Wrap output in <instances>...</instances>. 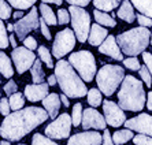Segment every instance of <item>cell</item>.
Listing matches in <instances>:
<instances>
[{
    "mask_svg": "<svg viewBox=\"0 0 152 145\" xmlns=\"http://www.w3.org/2000/svg\"><path fill=\"white\" fill-rule=\"evenodd\" d=\"M50 118L48 112L40 107H26L11 112L0 125V136L10 142H17L33 131Z\"/></svg>",
    "mask_w": 152,
    "mask_h": 145,
    "instance_id": "obj_1",
    "label": "cell"
},
{
    "mask_svg": "<svg viewBox=\"0 0 152 145\" xmlns=\"http://www.w3.org/2000/svg\"><path fill=\"white\" fill-rule=\"evenodd\" d=\"M55 75L60 90L71 99H80L88 95V89L84 84V79L80 77L75 68L69 63V60L59 59L55 64Z\"/></svg>",
    "mask_w": 152,
    "mask_h": 145,
    "instance_id": "obj_2",
    "label": "cell"
},
{
    "mask_svg": "<svg viewBox=\"0 0 152 145\" xmlns=\"http://www.w3.org/2000/svg\"><path fill=\"white\" fill-rule=\"evenodd\" d=\"M118 104L125 111H141L147 106L142 82L133 75H126L118 92Z\"/></svg>",
    "mask_w": 152,
    "mask_h": 145,
    "instance_id": "obj_3",
    "label": "cell"
},
{
    "mask_svg": "<svg viewBox=\"0 0 152 145\" xmlns=\"http://www.w3.org/2000/svg\"><path fill=\"white\" fill-rule=\"evenodd\" d=\"M117 43L121 47V50L127 56H137L138 53H142L147 47L151 43V33L147 28L130 29L127 32H124L117 36Z\"/></svg>",
    "mask_w": 152,
    "mask_h": 145,
    "instance_id": "obj_4",
    "label": "cell"
},
{
    "mask_svg": "<svg viewBox=\"0 0 152 145\" xmlns=\"http://www.w3.org/2000/svg\"><path fill=\"white\" fill-rule=\"evenodd\" d=\"M125 79V70L117 64H104L96 74V84L107 97L114 95L117 88Z\"/></svg>",
    "mask_w": 152,
    "mask_h": 145,
    "instance_id": "obj_5",
    "label": "cell"
},
{
    "mask_svg": "<svg viewBox=\"0 0 152 145\" xmlns=\"http://www.w3.org/2000/svg\"><path fill=\"white\" fill-rule=\"evenodd\" d=\"M69 63L75 68L80 77L84 79L85 82H91L93 81L97 67H96V60L95 56L92 55V52L89 51H77V52H73L69 56Z\"/></svg>",
    "mask_w": 152,
    "mask_h": 145,
    "instance_id": "obj_6",
    "label": "cell"
},
{
    "mask_svg": "<svg viewBox=\"0 0 152 145\" xmlns=\"http://www.w3.org/2000/svg\"><path fill=\"white\" fill-rule=\"evenodd\" d=\"M71 15V26L75 33V37L80 43L88 41L89 32H91V15L84 7H77V6H70L69 7Z\"/></svg>",
    "mask_w": 152,
    "mask_h": 145,
    "instance_id": "obj_7",
    "label": "cell"
},
{
    "mask_svg": "<svg viewBox=\"0 0 152 145\" xmlns=\"http://www.w3.org/2000/svg\"><path fill=\"white\" fill-rule=\"evenodd\" d=\"M75 33L74 30L66 28L62 32H58L52 44V55L56 59H62L75 47Z\"/></svg>",
    "mask_w": 152,
    "mask_h": 145,
    "instance_id": "obj_8",
    "label": "cell"
},
{
    "mask_svg": "<svg viewBox=\"0 0 152 145\" xmlns=\"http://www.w3.org/2000/svg\"><path fill=\"white\" fill-rule=\"evenodd\" d=\"M71 125H73V119L71 115L67 112H63L62 115L53 119L48 126L45 128L44 133L47 137L52 138V140H63V138L70 137V130Z\"/></svg>",
    "mask_w": 152,
    "mask_h": 145,
    "instance_id": "obj_9",
    "label": "cell"
},
{
    "mask_svg": "<svg viewBox=\"0 0 152 145\" xmlns=\"http://www.w3.org/2000/svg\"><path fill=\"white\" fill-rule=\"evenodd\" d=\"M39 10L36 7L30 8V12L28 15H25L23 18L18 19L17 23H14L15 26V36L18 37V40H23L28 37V34L33 30H36L37 28H40V18H39Z\"/></svg>",
    "mask_w": 152,
    "mask_h": 145,
    "instance_id": "obj_10",
    "label": "cell"
},
{
    "mask_svg": "<svg viewBox=\"0 0 152 145\" xmlns=\"http://www.w3.org/2000/svg\"><path fill=\"white\" fill-rule=\"evenodd\" d=\"M11 59L14 62V66L17 68L18 74H23L29 68H32L37 58L33 53V51H30L26 47H17L11 52Z\"/></svg>",
    "mask_w": 152,
    "mask_h": 145,
    "instance_id": "obj_11",
    "label": "cell"
},
{
    "mask_svg": "<svg viewBox=\"0 0 152 145\" xmlns=\"http://www.w3.org/2000/svg\"><path fill=\"white\" fill-rule=\"evenodd\" d=\"M103 112H104V118L107 120V125H110L113 128H119L126 122V115L119 107V104L111 101V100H106L103 101Z\"/></svg>",
    "mask_w": 152,
    "mask_h": 145,
    "instance_id": "obj_12",
    "label": "cell"
},
{
    "mask_svg": "<svg viewBox=\"0 0 152 145\" xmlns=\"http://www.w3.org/2000/svg\"><path fill=\"white\" fill-rule=\"evenodd\" d=\"M82 128L84 130L95 129V130H106L107 120L96 108H85L82 112Z\"/></svg>",
    "mask_w": 152,
    "mask_h": 145,
    "instance_id": "obj_13",
    "label": "cell"
},
{
    "mask_svg": "<svg viewBox=\"0 0 152 145\" xmlns=\"http://www.w3.org/2000/svg\"><path fill=\"white\" fill-rule=\"evenodd\" d=\"M125 128L137 131L140 134H147L152 137V117L149 114H140L138 117L127 119L125 122Z\"/></svg>",
    "mask_w": 152,
    "mask_h": 145,
    "instance_id": "obj_14",
    "label": "cell"
},
{
    "mask_svg": "<svg viewBox=\"0 0 152 145\" xmlns=\"http://www.w3.org/2000/svg\"><path fill=\"white\" fill-rule=\"evenodd\" d=\"M103 136L97 131H82L69 137L67 145H102Z\"/></svg>",
    "mask_w": 152,
    "mask_h": 145,
    "instance_id": "obj_15",
    "label": "cell"
},
{
    "mask_svg": "<svg viewBox=\"0 0 152 145\" xmlns=\"http://www.w3.org/2000/svg\"><path fill=\"white\" fill-rule=\"evenodd\" d=\"M99 52L104 53V55H108L110 58H113L115 60H124V52L121 50V47L118 45L117 37H114L111 34H108V37L99 47Z\"/></svg>",
    "mask_w": 152,
    "mask_h": 145,
    "instance_id": "obj_16",
    "label": "cell"
},
{
    "mask_svg": "<svg viewBox=\"0 0 152 145\" xmlns=\"http://www.w3.org/2000/svg\"><path fill=\"white\" fill-rule=\"evenodd\" d=\"M48 84H32V85H26L25 86V97L29 101L37 103V101H42L47 96L50 95L48 93Z\"/></svg>",
    "mask_w": 152,
    "mask_h": 145,
    "instance_id": "obj_17",
    "label": "cell"
},
{
    "mask_svg": "<svg viewBox=\"0 0 152 145\" xmlns=\"http://www.w3.org/2000/svg\"><path fill=\"white\" fill-rule=\"evenodd\" d=\"M42 107H44V110L48 112L51 119H56L58 118V112H59V108H60V96L56 95V93H51L45 97V99L42 100Z\"/></svg>",
    "mask_w": 152,
    "mask_h": 145,
    "instance_id": "obj_18",
    "label": "cell"
},
{
    "mask_svg": "<svg viewBox=\"0 0 152 145\" xmlns=\"http://www.w3.org/2000/svg\"><path fill=\"white\" fill-rule=\"evenodd\" d=\"M108 37V32L104 26L99 25V23H93L89 32L88 43L93 47H100L103 44V41Z\"/></svg>",
    "mask_w": 152,
    "mask_h": 145,
    "instance_id": "obj_19",
    "label": "cell"
},
{
    "mask_svg": "<svg viewBox=\"0 0 152 145\" xmlns=\"http://www.w3.org/2000/svg\"><path fill=\"white\" fill-rule=\"evenodd\" d=\"M118 18H121L122 21L127 22V23H132L134 22L136 19V14H134V6L132 4L130 0H124L121 3V7L117 11Z\"/></svg>",
    "mask_w": 152,
    "mask_h": 145,
    "instance_id": "obj_20",
    "label": "cell"
},
{
    "mask_svg": "<svg viewBox=\"0 0 152 145\" xmlns=\"http://www.w3.org/2000/svg\"><path fill=\"white\" fill-rule=\"evenodd\" d=\"M93 15H95V21L99 25L104 26V28H115L117 26V22H115L114 17L113 15H108L106 11H100L97 8H95Z\"/></svg>",
    "mask_w": 152,
    "mask_h": 145,
    "instance_id": "obj_21",
    "label": "cell"
},
{
    "mask_svg": "<svg viewBox=\"0 0 152 145\" xmlns=\"http://www.w3.org/2000/svg\"><path fill=\"white\" fill-rule=\"evenodd\" d=\"M0 73L6 78H11L14 75V67L11 63V59L3 51H0Z\"/></svg>",
    "mask_w": 152,
    "mask_h": 145,
    "instance_id": "obj_22",
    "label": "cell"
},
{
    "mask_svg": "<svg viewBox=\"0 0 152 145\" xmlns=\"http://www.w3.org/2000/svg\"><path fill=\"white\" fill-rule=\"evenodd\" d=\"M40 12H41V18L48 25H51V26L58 25V17L55 15V12H53L52 8L48 4H45V3L40 4Z\"/></svg>",
    "mask_w": 152,
    "mask_h": 145,
    "instance_id": "obj_23",
    "label": "cell"
},
{
    "mask_svg": "<svg viewBox=\"0 0 152 145\" xmlns=\"http://www.w3.org/2000/svg\"><path fill=\"white\" fill-rule=\"evenodd\" d=\"M30 74H32V79L34 84H42L45 79V73L42 70L41 66V59H37L34 62V64L30 68Z\"/></svg>",
    "mask_w": 152,
    "mask_h": 145,
    "instance_id": "obj_24",
    "label": "cell"
},
{
    "mask_svg": "<svg viewBox=\"0 0 152 145\" xmlns=\"http://www.w3.org/2000/svg\"><path fill=\"white\" fill-rule=\"evenodd\" d=\"M133 130L130 129H124V130H117L113 134V141L115 145L126 144L129 140H133Z\"/></svg>",
    "mask_w": 152,
    "mask_h": 145,
    "instance_id": "obj_25",
    "label": "cell"
},
{
    "mask_svg": "<svg viewBox=\"0 0 152 145\" xmlns=\"http://www.w3.org/2000/svg\"><path fill=\"white\" fill-rule=\"evenodd\" d=\"M130 1L140 14L152 18V0H130Z\"/></svg>",
    "mask_w": 152,
    "mask_h": 145,
    "instance_id": "obj_26",
    "label": "cell"
},
{
    "mask_svg": "<svg viewBox=\"0 0 152 145\" xmlns=\"http://www.w3.org/2000/svg\"><path fill=\"white\" fill-rule=\"evenodd\" d=\"M121 1L122 0H93V6L97 10L108 12V11H113L114 8H117L121 4Z\"/></svg>",
    "mask_w": 152,
    "mask_h": 145,
    "instance_id": "obj_27",
    "label": "cell"
},
{
    "mask_svg": "<svg viewBox=\"0 0 152 145\" xmlns=\"http://www.w3.org/2000/svg\"><path fill=\"white\" fill-rule=\"evenodd\" d=\"M37 53H39V58L41 59V62L45 63V66L48 68H55V64H53V60H52V56H51V52L50 50L44 45H40L37 48Z\"/></svg>",
    "mask_w": 152,
    "mask_h": 145,
    "instance_id": "obj_28",
    "label": "cell"
},
{
    "mask_svg": "<svg viewBox=\"0 0 152 145\" xmlns=\"http://www.w3.org/2000/svg\"><path fill=\"white\" fill-rule=\"evenodd\" d=\"M25 95H22V93L17 92L14 93V95L10 96V99H8V101H10V106H11V110L12 111H18V110H22L23 108V106H25Z\"/></svg>",
    "mask_w": 152,
    "mask_h": 145,
    "instance_id": "obj_29",
    "label": "cell"
},
{
    "mask_svg": "<svg viewBox=\"0 0 152 145\" xmlns=\"http://www.w3.org/2000/svg\"><path fill=\"white\" fill-rule=\"evenodd\" d=\"M88 103L91 104V106L93 107V108H96V107H99L103 104V100H102V90H100L99 88L95 89H89L88 90Z\"/></svg>",
    "mask_w": 152,
    "mask_h": 145,
    "instance_id": "obj_30",
    "label": "cell"
},
{
    "mask_svg": "<svg viewBox=\"0 0 152 145\" xmlns=\"http://www.w3.org/2000/svg\"><path fill=\"white\" fill-rule=\"evenodd\" d=\"M11 4V7L17 8V10H29L34 6V3L37 0H7Z\"/></svg>",
    "mask_w": 152,
    "mask_h": 145,
    "instance_id": "obj_31",
    "label": "cell"
},
{
    "mask_svg": "<svg viewBox=\"0 0 152 145\" xmlns=\"http://www.w3.org/2000/svg\"><path fill=\"white\" fill-rule=\"evenodd\" d=\"M82 106L81 103H77L73 107V112H71V119H73V126H80L82 123Z\"/></svg>",
    "mask_w": 152,
    "mask_h": 145,
    "instance_id": "obj_32",
    "label": "cell"
},
{
    "mask_svg": "<svg viewBox=\"0 0 152 145\" xmlns=\"http://www.w3.org/2000/svg\"><path fill=\"white\" fill-rule=\"evenodd\" d=\"M32 145H58L55 141H52V138L47 137L44 134L36 133L32 137Z\"/></svg>",
    "mask_w": 152,
    "mask_h": 145,
    "instance_id": "obj_33",
    "label": "cell"
},
{
    "mask_svg": "<svg viewBox=\"0 0 152 145\" xmlns=\"http://www.w3.org/2000/svg\"><path fill=\"white\" fill-rule=\"evenodd\" d=\"M7 28L3 23V19H0V50L7 48L10 44V36H7Z\"/></svg>",
    "mask_w": 152,
    "mask_h": 145,
    "instance_id": "obj_34",
    "label": "cell"
},
{
    "mask_svg": "<svg viewBox=\"0 0 152 145\" xmlns=\"http://www.w3.org/2000/svg\"><path fill=\"white\" fill-rule=\"evenodd\" d=\"M11 4L8 1H4V0H0V19H8V18L12 15V11H11Z\"/></svg>",
    "mask_w": 152,
    "mask_h": 145,
    "instance_id": "obj_35",
    "label": "cell"
},
{
    "mask_svg": "<svg viewBox=\"0 0 152 145\" xmlns=\"http://www.w3.org/2000/svg\"><path fill=\"white\" fill-rule=\"evenodd\" d=\"M124 66L126 68H129V70H132V71H140V68H141V64H140L138 59L134 58V56L124 59Z\"/></svg>",
    "mask_w": 152,
    "mask_h": 145,
    "instance_id": "obj_36",
    "label": "cell"
},
{
    "mask_svg": "<svg viewBox=\"0 0 152 145\" xmlns=\"http://www.w3.org/2000/svg\"><path fill=\"white\" fill-rule=\"evenodd\" d=\"M56 15H58V25H67L69 22H71V15L69 10L59 8Z\"/></svg>",
    "mask_w": 152,
    "mask_h": 145,
    "instance_id": "obj_37",
    "label": "cell"
},
{
    "mask_svg": "<svg viewBox=\"0 0 152 145\" xmlns=\"http://www.w3.org/2000/svg\"><path fill=\"white\" fill-rule=\"evenodd\" d=\"M138 74H140V77H141V79L144 81L145 85L148 86V88H151L152 86V75H151V73H149L148 67H147V66H141Z\"/></svg>",
    "mask_w": 152,
    "mask_h": 145,
    "instance_id": "obj_38",
    "label": "cell"
},
{
    "mask_svg": "<svg viewBox=\"0 0 152 145\" xmlns=\"http://www.w3.org/2000/svg\"><path fill=\"white\" fill-rule=\"evenodd\" d=\"M133 142H134V145H152V137L138 133L137 136L133 137Z\"/></svg>",
    "mask_w": 152,
    "mask_h": 145,
    "instance_id": "obj_39",
    "label": "cell"
},
{
    "mask_svg": "<svg viewBox=\"0 0 152 145\" xmlns=\"http://www.w3.org/2000/svg\"><path fill=\"white\" fill-rule=\"evenodd\" d=\"M0 114L4 115V117H7V115L11 114V106L7 97H1V100H0Z\"/></svg>",
    "mask_w": 152,
    "mask_h": 145,
    "instance_id": "obj_40",
    "label": "cell"
},
{
    "mask_svg": "<svg viewBox=\"0 0 152 145\" xmlns=\"http://www.w3.org/2000/svg\"><path fill=\"white\" fill-rule=\"evenodd\" d=\"M3 90L7 96H11V95H14V93H17L18 92V86H17V84H15L14 79H10V81L4 85Z\"/></svg>",
    "mask_w": 152,
    "mask_h": 145,
    "instance_id": "obj_41",
    "label": "cell"
},
{
    "mask_svg": "<svg viewBox=\"0 0 152 145\" xmlns=\"http://www.w3.org/2000/svg\"><path fill=\"white\" fill-rule=\"evenodd\" d=\"M136 19L138 21V25L140 26H144V28H151L152 26V18L147 17L144 14H138L136 17Z\"/></svg>",
    "mask_w": 152,
    "mask_h": 145,
    "instance_id": "obj_42",
    "label": "cell"
},
{
    "mask_svg": "<svg viewBox=\"0 0 152 145\" xmlns=\"http://www.w3.org/2000/svg\"><path fill=\"white\" fill-rule=\"evenodd\" d=\"M23 47H26V48H29L30 51H34L39 48V45H37V41H36L34 37H32V36H28L25 40H23Z\"/></svg>",
    "mask_w": 152,
    "mask_h": 145,
    "instance_id": "obj_43",
    "label": "cell"
},
{
    "mask_svg": "<svg viewBox=\"0 0 152 145\" xmlns=\"http://www.w3.org/2000/svg\"><path fill=\"white\" fill-rule=\"evenodd\" d=\"M40 30H41V33H42V36L45 37L47 40H50L51 41V32H50V29H48V23H47L42 18H40Z\"/></svg>",
    "mask_w": 152,
    "mask_h": 145,
    "instance_id": "obj_44",
    "label": "cell"
},
{
    "mask_svg": "<svg viewBox=\"0 0 152 145\" xmlns=\"http://www.w3.org/2000/svg\"><path fill=\"white\" fill-rule=\"evenodd\" d=\"M142 59H144V62H145V66L148 67V70H149V73H151V75H152V53H149V52H142Z\"/></svg>",
    "mask_w": 152,
    "mask_h": 145,
    "instance_id": "obj_45",
    "label": "cell"
},
{
    "mask_svg": "<svg viewBox=\"0 0 152 145\" xmlns=\"http://www.w3.org/2000/svg\"><path fill=\"white\" fill-rule=\"evenodd\" d=\"M64 1H67L70 6H77V7H86L92 0H64Z\"/></svg>",
    "mask_w": 152,
    "mask_h": 145,
    "instance_id": "obj_46",
    "label": "cell"
},
{
    "mask_svg": "<svg viewBox=\"0 0 152 145\" xmlns=\"http://www.w3.org/2000/svg\"><path fill=\"white\" fill-rule=\"evenodd\" d=\"M102 145H114V141H113V136H111V133L108 130H104V133H103V142Z\"/></svg>",
    "mask_w": 152,
    "mask_h": 145,
    "instance_id": "obj_47",
    "label": "cell"
},
{
    "mask_svg": "<svg viewBox=\"0 0 152 145\" xmlns=\"http://www.w3.org/2000/svg\"><path fill=\"white\" fill-rule=\"evenodd\" d=\"M47 84L50 86H53L55 84H58V79H56V75L53 74V75H50V77L47 78Z\"/></svg>",
    "mask_w": 152,
    "mask_h": 145,
    "instance_id": "obj_48",
    "label": "cell"
},
{
    "mask_svg": "<svg viewBox=\"0 0 152 145\" xmlns=\"http://www.w3.org/2000/svg\"><path fill=\"white\" fill-rule=\"evenodd\" d=\"M60 100H62V103H63V106L66 107V108H69L70 107V101H69V97L66 95H60Z\"/></svg>",
    "mask_w": 152,
    "mask_h": 145,
    "instance_id": "obj_49",
    "label": "cell"
},
{
    "mask_svg": "<svg viewBox=\"0 0 152 145\" xmlns=\"http://www.w3.org/2000/svg\"><path fill=\"white\" fill-rule=\"evenodd\" d=\"M147 108H148L149 111H152V90L148 93V96H147Z\"/></svg>",
    "mask_w": 152,
    "mask_h": 145,
    "instance_id": "obj_50",
    "label": "cell"
},
{
    "mask_svg": "<svg viewBox=\"0 0 152 145\" xmlns=\"http://www.w3.org/2000/svg\"><path fill=\"white\" fill-rule=\"evenodd\" d=\"M12 17H14L15 19L18 21V19H21V18H23L25 15H23V11H22V10H17V11L14 12V14H12Z\"/></svg>",
    "mask_w": 152,
    "mask_h": 145,
    "instance_id": "obj_51",
    "label": "cell"
},
{
    "mask_svg": "<svg viewBox=\"0 0 152 145\" xmlns=\"http://www.w3.org/2000/svg\"><path fill=\"white\" fill-rule=\"evenodd\" d=\"M62 1H63V0H41V3H45V4L51 3V4H56V6H60Z\"/></svg>",
    "mask_w": 152,
    "mask_h": 145,
    "instance_id": "obj_52",
    "label": "cell"
},
{
    "mask_svg": "<svg viewBox=\"0 0 152 145\" xmlns=\"http://www.w3.org/2000/svg\"><path fill=\"white\" fill-rule=\"evenodd\" d=\"M10 44L11 47H14V48H17V36L15 34H10Z\"/></svg>",
    "mask_w": 152,
    "mask_h": 145,
    "instance_id": "obj_53",
    "label": "cell"
},
{
    "mask_svg": "<svg viewBox=\"0 0 152 145\" xmlns=\"http://www.w3.org/2000/svg\"><path fill=\"white\" fill-rule=\"evenodd\" d=\"M7 30H8V32H15L14 23H8V25H7Z\"/></svg>",
    "mask_w": 152,
    "mask_h": 145,
    "instance_id": "obj_54",
    "label": "cell"
},
{
    "mask_svg": "<svg viewBox=\"0 0 152 145\" xmlns=\"http://www.w3.org/2000/svg\"><path fill=\"white\" fill-rule=\"evenodd\" d=\"M0 145H11V144H10V141H8V140H3V141L0 142Z\"/></svg>",
    "mask_w": 152,
    "mask_h": 145,
    "instance_id": "obj_55",
    "label": "cell"
},
{
    "mask_svg": "<svg viewBox=\"0 0 152 145\" xmlns=\"http://www.w3.org/2000/svg\"><path fill=\"white\" fill-rule=\"evenodd\" d=\"M151 45H152V32H151Z\"/></svg>",
    "mask_w": 152,
    "mask_h": 145,
    "instance_id": "obj_56",
    "label": "cell"
},
{
    "mask_svg": "<svg viewBox=\"0 0 152 145\" xmlns=\"http://www.w3.org/2000/svg\"><path fill=\"white\" fill-rule=\"evenodd\" d=\"M18 145H26V144H18Z\"/></svg>",
    "mask_w": 152,
    "mask_h": 145,
    "instance_id": "obj_57",
    "label": "cell"
},
{
    "mask_svg": "<svg viewBox=\"0 0 152 145\" xmlns=\"http://www.w3.org/2000/svg\"><path fill=\"white\" fill-rule=\"evenodd\" d=\"M0 84H1V79H0Z\"/></svg>",
    "mask_w": 152,
    "mask_h": 145,
    "instance_id": "obj_58",
    "label": "cell"
},
{
    "mask_svg": "<svg viewBox=\"0 0 152 145\" xmlns=\"http://www.w3.org/2000/svg\"><path fill=\"white\" fill-rule=\"evenodd\" d=\"M0 100H1V96H0Z\"/></svg>",
    "mask_w": 152,
    "mask_h": 145,
    "instance_id": "obj_59",
    "label": "cell"
}]
</instances>
